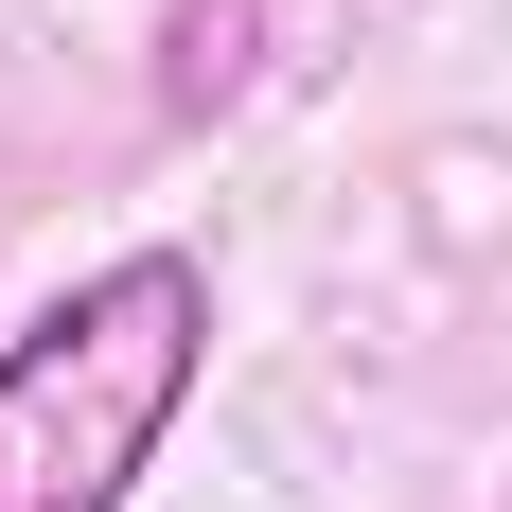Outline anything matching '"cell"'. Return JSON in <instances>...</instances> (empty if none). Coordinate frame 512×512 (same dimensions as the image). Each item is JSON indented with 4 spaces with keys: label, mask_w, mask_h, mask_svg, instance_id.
Listing matches in <instances>:
<instances>
[{
    "label": "cell",
    "mask_w": 512,
    "mask_h": 512,
    "mask_svg": "<svg viewBox=\"0 0 512 512\" xmlns=\"http://www.w3.org/2000/svg\"><path fill=\"white\" fill-rule=\"evenodd\" d=\"M195 389H212V265L106 248L71 301L0 336V512H124Z\"/></svg>",
    "instance_id": "cell-1"
},
{
    "label": "cell",
    "mask_w": 512,
    "mask_h": 512,
    "mask_svg": "<svg viewBox=\"0 0 512 512\" xmlns=\"http://www.w3.org/2000/svg\"><path fill=\"white\" fill-rule=\"evenodd\" d=\"M248 89V0H177L159 18V106H230Z\"/></svg>",
    "instance_id": "cell-2"
}]
</instances>
